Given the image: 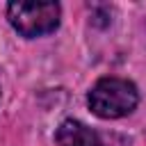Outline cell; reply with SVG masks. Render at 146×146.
Segmentation results:
<instances>
[{
	"instance_id": "cell-1",
	"label": "cell",
	"mask_w": 146,
	"mask_h": 146,
	"mask_svg": "<svg viewBox=\"0 0 146 146\" xmlns=\"http://www.w3.org/2000/svg\"><path fill=\"white\" fill-rule=\"evenodd\" d=\"M137 87L123 78H103L91 87L87 96L91 112L100 119L125 116L137 107Z\"/></svg>"
},
{
	"instance_id": "cell-2",
	"label": "cell",
	"mask_w": 146,
	"mask_h": 146,
	"mask_svg": "<svg viewBox=\"0 0 146 146\" xmlns=\"http://www.w3.org/2000/svg\"><path fill=\"white\" fill-rule=\"evenodd\" d=\"M7 16L14 30L27 39L52 32L59 25L57 2H9Z\"/></svg>"
},
{
	"instance_id": "cell-3",
	"label": "cell",
	"mask_w": 146,
	"mask_h": 146,
	"mask_svg": "<svg viewBox=\"0 0 146 146\" xmlns=\"http://www.w3.org/2000/svg\"><path fill=\"white\" fill-rule=\"evenodd\" d=\"M57 146H128V139L119 135H107V132H96L82 121H64L57 128Z\"/></svg>"
}]
</instances>
